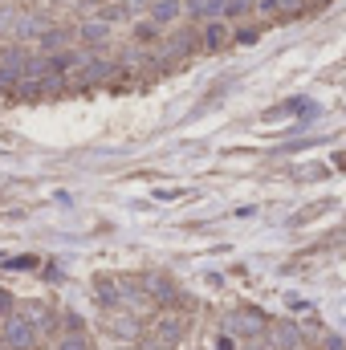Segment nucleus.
Listing matches in <instances>:
<instances>
[{
  "label": "nucleus",
  "instance_id": "nucleus-1",
  "mask_svg": "<svg viewBox=\"0 0 346 350\" xmlns=\"http://www.w3.org/2000/svg\"><path fill=\"white\" fill-rule=\"evenodd\" d=\"M187 338V318L183 314H159L155 326L143 334V350H175Z\"/></svg>",
  "mask_w": 346,
  "mask_h": 350
},
{
  "label": "nucleus",
  "instance_id": "nucleus-2",
  "mask_svg": "<svg viewBox=\"0 0 346 350\" xmlns=\"http://www.w3.org/2000/svg\"><path fill=\"white\" fill-rule=\"evenodd\" d=\"M37 322H29L25 314L21 318H8V326H4V347L8 350H37Z\"/></svg>",
  "mask_w": 346,
  "mask_h": 350
},
{
  "label": "nucleus",
  "instance_id": "nucleus-3",
  "mask_svg": "<svg viewBox=\"0 0 346 350\" xmlns=\"http://www.w3.org/2000/svg\"><path fill=\"white\" fill-rule=\"evenodd\" d=\"M273 347L277 350H297L302 347V330H297L293 322H281V326L273 330Z\"/></svg>",
  "mask_w": 346,
  "mask_h": 350
},
{
  "label": "nucleus",
  "instance_id": "nucleus-4",
  "mask_svg": "<svg viewBox=\"0 0 346 350\" xmlns=\"http://www.w3.org/2000/svg\"><path fill=\"white\" fill-rule=\"evenodd\" d=\"M228 334H241V338H257V334H261L257 314H232V318H228Z\"/></svg>",
  "mask_w": 346,
  "mask_h": 350
},
{
  "label": "nucleus",
  "instance_id": "nucleus-5",
  "mask_svg": "<svg viewBox=\"0 0 346 350\" xmlns=\"http://www.w3.org/2000/svg\"><path fill=\"white\" fill-rule=\"evenodd\" d=\"M179 8H183L179 0H155V4H151V21H155V25H172L175 16H179Z\"/></svg>",
  "mask_w": 346,
  "mask_h": 350
},
{
  "label": "nucleus",
  "instance_id": "nucleus-6",
  "mask_svg": "<svg viewBox=\"0 0 346 350\" xmlns=\"http://www.w3.org/2000/svg\"><path fill=\"white\" fill-rule=\"evenodd\" d=\"M224 4L228 0H187V12L191 16H216V12H224Z\"/></svg>",
  "mask_w": 346,
  "mask_h": 350
},
{
  "label": "nucleus",
  "instance_id": "nucleus-7",
  "mask_svg": "<svg viewBox=\"0 0 346 350\" xmlns=\"http://www.w3.org/2000/svg\"><path fill=\"white\" fill-rule=\"evenodd\" d=\"M82 41L102 45V41H106V21H90V25H82Z\"/></svg>",
  "mask_w": 346,
  "mask_h": 350
},
{
  "label": "nucleus",
  "instance_id": "nucleus-8",
  "mask_svg": "<svg viewBox=\"0 0 346 350\" xmlns=\"http://www.w3.org/2000/svg\"><path fill=\"white\" fill-rule=\"evenodd\" d=\"M224 41H228V29H224V25H208V29H204V45H208V49H220Z\"/></svg>",
  "mask_w": 346,
  "mask_h": 350
},
{
  "label": "nucleus",
  "instance_id": "nucleus-9",
  "mask_svg": "<svg viewBox=\"0 0 346 350\" xmlns=\"http://www.w3.org/2000/svg\"><path fill=\"white\" fill-rule=\"evenodd\" d=\"M62 45H66V33H62V29H45V33H41V49H45V53H53V49H62Z\"/></svg>",
  "mask_w": 346,
  "mask_h": 350
},
{
  "label": "nucleus",
  "instance_id": "nucleus-10",
  "mask_svg": "<svg viewBox=\"0 0 346 350\" xmlns=\"http://www.w3.org/2000/svg\"><path fill=\"white\" fill-rule=\"evenodd\" d=\"M57 350H90V338L86 334H66V338L57 342Z\"/></svg>",
  "mask_w": 346,
  "mask_h": 350
},
{
  "label": "nucleus",
  "instance_id": "nucleus-11",
  "mask_svg": "<svg viewBox=\"0 0 346 350\" xmlns=\"http://www.w3.org/2000/svg\"><path fill=\"white\" fill-rule=\"evenodd\" d=\"M249 8H253V0H228L224 4V16H245Z\"/></svg>",
  "mask_w": 346,
  "mask_h": 350
},
{
  "label": "nucleus",
  "instance_id": "nucleus-12",
  "mask_svg": "<svg viewBox=\"0 0 346 350\" xmlns=\"http://www.w3.org/2000/svg\"><path fill=\"white\" fill-rule=\"evenodd\" d=\"M110 330L122 334V338H131V334H135V322H131V318H118V326H110Z\"/></svg>",
  "mask_w": 346,
  "mask_h": 350
},
{
  "label": "nucleus",
  "instance_id": "nucleus-13",
  "mask_svg": "<svg viewBox=\"0 0 346 350\" xmlns=\"http://www.w3.org/2000/svg\"><path fill=\"white\" fill-rule=\"evenodd\" d=\"M237 45H257V29H241L237 33Z\"/></svg>",
  "mask_w": 346,
  "mask_h": 350
},
{
  "label": "nucleus",
  "instance_id": "nucleus-14",
  "mask_svg": "<svg viewBox=\"0 0 346 350\" xmlns=\"http://www.w3.org/2000/svg\"><path fill=\"white\" fill-rule=\"evenodd\" d=\"M179 196H187V191H179V187H159L155 191V200H179Z\"/></svg>",
  "mask_w": 346,
  "mask_h": 350
},
{
  "label": "nucleus",
  "instance_id": "nucleus-15",
  "mask_svg": "<svg viewBox=\"0 0 346 350\" xmlns=\"http://www.w3.org/2000/svg\"><path fill=\"white\" fill-rule=\"evenodd\" d=\"M277 8H281V12H297V8H302V0H277Z\"/></svg>",
  "mask_w": 346,
  "mask_h": 350
},
{
  "label": "nucleus",
  "instance_id": "nucleus-16",
  "mask_svg": "<svg viewBox=\"0 0 346 350\" xmlns=\"http://www.w3.org/2000/svg\"><path fill=\"white\" fill-rule=\"evenodd\" d=\"M12 265V269H33V265H37V257H16V261H8Z\"/></svg>",
  "mask_w": 346,
  "mask_h": 350
},
{
  "label": "nucleus",
  "instance_id": "nucleus-17",
  "mask_svg": "<svg viewBox=\"0 0 346 350\" xmlns=\"http://www.w3.org/2000/svg\"><path fill=\"white\" fill-rule=\"evenodd\" d=\"M326 350H346V342L338 338V334H330V338H326Z\"/></svg>",
  "mask_w": 346,
  "mask_h": 350
},
{
  "label": "nucleus",
  "instance_id": "nucleus-18",
  "mask_svg": "<svg viewBox=\"0 0 346 350\" xmlns=\"http://www.w3.org/2000/svg\"><path fill=\"white\" fill-rule=\"evenodd\" d=\"M8 310H12V297H8V293L0 289V314H8Z\"/></svg>",
  "mask_w": 346,
  "mask_h": 350
},
{
  "label": "nucleus",
  "instance_id": "nucleus-19",
  "mask_svg": "<svg viewBox=\"0 0 346 350\" xmlns=\"http://www.w3.org/2000/svg\"><path fill=\"white\" fill-rule=\"evenodd\" d=\"M261 12H277V0H261Z\"/></svg>",
  "mask_w": 346,
  "mask_h": 350
},
{
  "label": "nucleus",
  "instance_id": "nucleus-20",
  "mask_svg": "<svg viewBox=\"0 0 346 350\" xmlns=\"http://www.w3.org/2000/svg\"><path fill=\"white\" fill-rule=\"evenodd\" d=\"M216 350H232V342H228V338H220V342H216Z\"/></svg>",
  "mask_w": 346,
  "mask_h": 350
},
{
  "label": "nucleus",
  "instance_id": "nucleus-21",
  "mask_svg": "<svg viewBox=\"0 0 346 350\" xmlns=\"http://www.w3.org/2000/svg\"><path fill=\"white\" fill-rule=\"evenodd\" d=\"M245 350H269V347H261V342H253V347H245Z\"/></svg>",
  "mask_w": 346,
  "mask_h": 350
}]
</instances>
